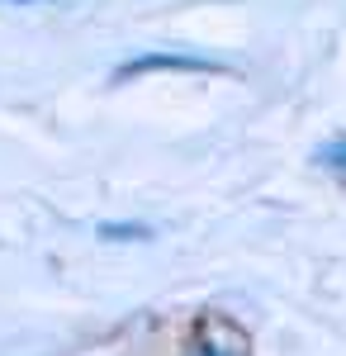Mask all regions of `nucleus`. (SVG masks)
<instances>
[{
    "instance_id": "nucleus-1",
    "label": "nucleus",
    "mask_w": 346,
    "mask_h": 356,
    "mask_svg": "<svg viewBox=\"0 0 346 356\" xmlns=\"http://www.w3.org/2000/svg\"><path fill=\"white\" fill-rule=\"evenodd\" d=\"M142 72H223V62H209V57H195V53H142L133 62H124L114 72V81H133Z\"/></svg>"
},
{
    "instance_id": "nucleus-2",
    "label": "nucleus",
    "mask_w": 346,
    "mask_h": 356,
    "mask_svg": "<svg viewBox=\"0 0 346 356\" xmlns=\"http://www.w3.org/2000/svg\"><path fill=\"white\" fill-rule=\"evenodd\" d=\"M100 238H109V243H147L152 228L147 223H100Z\"/></svg>"
},
{
    "instance_id": "nucleus-3",
    "label": "nucleus",
    "mask_w": 346,
    "mask_h": 356,
    "mask_svg": "<svg viewBox=\"0 0 346 356\" xmlns=\"http://www.w3.org/2000/svg\"><path fill=\"white\" fill-rule=\"evenodd\" d=\"M318 166H327L332 176H346V138H332L318 147Z\"/></svg>"
},
{
    "instance_id": "nucleus-4",
    "label": "nucleus",
    "mask_w": 346,
    "mask_h": 356,
    "mask_svg": "<svg viewBox=\"0 0 346 356\" xmlns=\"http://www.w3.org/2000/svg\"><path fill=\"white\" fill-rule=\"evenodd\" d=\"M190 356H233V352H228V347H213V342H199Z\"/></svg>"
},
{
    "instance_id": "nucleus-5",
    "label": "nucleus",
    "mask_w": 346,
    "mask_h": 356,
    "mask_svg": "<svg viewBox=\"0 0 346 356\" xmlns=\"http://www.w3.org/2000/svg\"><path fill=\"white\" fill-rule=\"evenodd\" d=\"M15 5H28V0H15Z\"/></svg>"
}]
</instances>
